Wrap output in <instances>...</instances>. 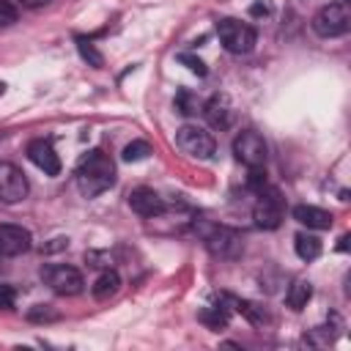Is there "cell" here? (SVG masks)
Instances as JSON below:
<instances>
[{"label":"cell","mask_w":351,"mask_h":351,"mask_svg":"<svg viewBox=\"0 0 351 351\" xmlns=\"http://www.w3.org/2000/svg\"><path fill=\"white\" fill-rule=\"evenodd\" d=\"M250 14H252V16H266V14H269V5H266V3H252V5H250Z\"/></svg>","instance_id":"cell-27"},{"label":"cell","mask_w":351,"mask_h":351,"mask_svg":"<svg viewBox=\"0 0 351 351\" xmlns=\"http://www.w3.org/2000/svg\"><path fill=\"white\" fill-rule=\"evenodd\" d=\"M3 90H5V85H3V82H0V93H3Z\"/></svg>","instance_id":"cell-30"},{"label":"cell","mask_w":351,"mask_h":351,"mask_svg":"<svg viewBox=\"0 0 351 351\" xmlns=\"http://www.w3.org/2000/svg\"><path fill=\"white\" fill-rule=\"evenodd\" d=\"M178 60H181V63H184L189 71H195L197 77H206V71H208V69H206V63H203L200 58L189 55V52H181V55H178Z\"/></svg>","instance_id":"cell-23"},{"label":"cell","mask_w":351,"mask_h":351,"mask_svg":"<svg viewBox=\"0 0 351 351\" xmlns=\"http://www.w3.org/2000/svg\"><path fill=\"white\" fill-rule=\"evenodd\" d=\"M195 228L200 230V236H203V241H206L211 255H217V258H236L241 252V236L236 230H230L225 225H203V222L195 225Z\"/></svg>","instance_id":"cell-5"},{"label":"cell","mask_w":351,"mask_h":351,"mask_svg":"<svg viewBox=\"0 0 351 351\" xmlns=\"http://www.w3.org/2000/svg\"><path fill=\"white\" fill-rule=\"evenodd\" d=\"M176 145L181 154H186L192 159H211L217 151L211 132H206L203 126H195V123H184L181 129H176Z\"/></svg>","instance_id":"cell-4"},{"label":"cell","mask_w":351,"mask_h":351,"mask_svg":"<svg viewBox=\"0 0 351 351\" xmlns=\"http://www.w3.org/2000/svg\"><path fill=\"white\" fill-rule=\"evenodd\" d=\"M27 156L38 170H44V176H58L60 173V156L55 154L49 140H30Z\"/></svg>","instance_id":"cell-12"},{"label":"cell","mask_w":351,"mask_h":351,"mask_svg":"<svg viewBox=\"0 0 351 351\" xmlns=\"http://www.w3.org/2000/svg\"><path fill=\"white\" fill-rule=\"evenodd\" d=\"M293 250H296V255L302 261H315L321 255V239L313 236V233H299L293 239Z\"/></svg>","instance_id":"cell-16"},{"label":"cell","mask_w":351,"mask_h":351,"mask_svg":"<svg viewBox=\"0 0 351 351\" xmlns=\"http://www.w3.org/2000/svg\"><path fill=\"white\" fill-rule=\"evenodd\" d=\"M293 219L302 222V225H307V228H313V230H329L332 222H335V217L326 208L307 206V203H302V206L293 208Z\"/></svg>","instance_id":"cell-13"},{"label":"cell","mask_w":351,"mask_h":351,"mask_svg":"<svg viewBox=\"0 0 351 351\" xmlns=\"http://www.w3.org/2000/svg\"><path fill=\"white\" fill-rule=\"evenodd\" d=\"M310 27L315 30V36L321 38H337L343 33H348L351 27V11H348V3H329V5H321L313 19H310Z\"/></svg>","instance_id":"cell-2"},{"label":"cell","mask_w":351,"mask_h":351,"mask_svg":"<svg viewBox=\"0 0 351 351\" xmlns=\"http://www.w3.org/2000/svg\"><path fill=\"white\" fill-rule=\"evenodd\" d=\"M19 5H25V8H38V5H47L49 0H16Z\"/></svg>","instance_id":"cell-28"},{"label":"cell","mask_w":351,"mask_h":351,"mask_svg":"<svg viewBox=\"0 0 351 351\" xmlns=\"http://www.w3.org/2000/svg\"><path fill=\"white\" fill-rule=\"evenodd\" d=\"M148 154H151V145H148L145 140H132V143L123 148L121 159H123V162H140V159H145Z\"/></svg>","instance_id":"cell-20"},{"label":"cell","mask_w":351,"mask_h":351,"mask_svg":"<svg viewBox=\"0 0 351 351\" xmlns=\"http://www.w3.org/2000/svg\"><path fill=\"white\" fill-rule=\"evenodd\" d=\"M41 280L58 293V296H77L85 285L82 274L74 269V266H66V263H55V266H44L41 269Z\"/></svg>","instance_id":"cell-7"},{"label":"cell","mask_w":351,"mask_h":351,"mask_svg":"<svg viewBox=\"0 0 351 351\" xmlns=\"http://www.w3.org/2000/svg\"><path fill=\"white\" fill-rule=\"evenodd\" d=\"M77 186L85 197H99L101 192L115 186V165L110 154H104L101 148L88 151L77 165Z\"/></svg>","instance_id":"cell-1"},{"label":"cell","mask_w":351,"mask_h":351,"mask_svg":"<svg viewBox=\"0 0 351 351\" xmlns=\"http://www.w3.org/2000/svg\"><path fill=\"white\" fill-rule=\"evenodd\" d=\"M27 178L25 173L11 165V162H0V200L3 203H19L27 197Z\"/></svg>","instance_id":"cell-9"},{"label":"cell","mask_w":351,"mask_h":351,"mask_svg":"<svg viewBox=\"0 0 351 351\" xmlns=\"http://www.w3.org/2000/svg\"><path fill=\"white\" fill-rule=\"evenodd\" d=\"M129 208H132L134 214L151 219V217H159V214L165 211V200H162L151 186H137V189L129 192Z\"/></svg>","instance_id":"cell-11"},{"label":"cell","mask_w":351,"mask_h":351,"mask_svg":"<svg viewBox=\"0 0 351 351\" xmlns=\"http://www.w3.org/2000/svg\"><path fill=\"white\" fill-rule=\"evenodd\" d=\"M217 36H219L222 47H225L228 52H233V55H247V52H252L255 41H258L255 27L247 25V22H241V19H233V16L217 22Z\"/></svg>","instance_id":"cell-3"},{"label":"cell","mask_w":351,"mask_h":351,"mask_svg":"<svg viewBox=\"0 0 351 351\" xmlns=\"http://www.w3.org/2000/svg\"><path fill=\"white\" fill-rule=\"evenodd\" d=\"M178 110H181L184 115H192V112H195V104L189 101V93H186V90L178 93Z\"/></svg>","instance_id":"cell-26"},{"label":"cell","mask_w":351,"mask_h":351,"mask_svg":"<svg viewBox=\"0 0 351 351\" xmlns=\"http://www.w3.org/2000/svg\"><path fill=\"white\" fill-rule=\"evenodd\" d=\"M233 156L244 165V167H263L266 165V156H269V148H266V140L252 132V129H244L236 134L233 140Z\"/></svg>","instance_id":"cell-6"},{"label":"cell","mask_w":351,"mask_h":351,"mask_svg":"<svg viewBox=\"0 0 351 351\" xmlns=\"http://www.w3.org/2000/svg\"><path fill=\"white\" fill-rule=\"evenodd\" d=\"M118 291H121V274H118L115 269H107V271H101V274L96 277L93 288H90L93 299H99V302H107V299H112Z\"/></svg>","instance_id":"cell-14"},{"label":"cell","mask_w":351,"mask_h":351,"mask_svg":"<svg viewBox=\"0 0 351 351\" xmlns=\"http://www.w3.org/2000/svg\"><path fill=\"white\" fill-rule=\"evenodd\" d=\"M33 244L30 230L22 225H0V258H16Z\"/></svg>","instance_id":"cell-10"},{"label":"cell","mask_w":351,"mask_h":351,"mask_svg":"<svg viewBox=\"0 0 351 351\" xmlns=\"http://www.w3.org/2000/svg\"><path fill=\"white\" fill-rule=\"evenodd\" d=\"M30 321H58V313H52L47 304H36L30 313H27Z\"/></svg>","instance_id":"cell-24"},{"label":"cell","mask_w":351,"mask_h":351,"mask_svg":"<svg viewBox=\"0 0 351 351\" xmlns=\"http://www.w3.org/2000/svg\"><path fill=\"white\" fill-rule=\"evenodd\" d=\"M310 299H313V285H310L307 280H296V282L288 288V293H285V302H288L291 310H302V307H307Z\"/></svg>","instance_id":"cell-17"},{"label":"cell","mask_w":351,"mask_h":351,"mask_svg":"<svg viewBox=\"0 0 351 351\" xmlns=\"http://www.w3.org/2000/svg\"><path fill=\"white\" fill-rule=\"evenodd\" d=\"M14 299H16V291L11 285H0V307L3 310H11L14 307Z\"/></svg>","instance_id":"cell-25"},{"label":"cell","mask_w":351,"mask_h":351,"mask_svg":"<svg viewBox=\"0 0 351 351\" xmlns=\"http://www.w3.org/2000/svg\"><path fill=\"white\" fill-rule=\"evenodd\" d=\"M337 250H348V236H343V239H340V244H337Z\"/></svg>","instance_id":"cell-29"},{"label":"cell","mask_w":351,"mask_h":351,"mask_svg":"<svg viewBox=\"0 0 351 351\" xmlns=\"http://www.w3.org/2000/svg\"><path fill=\"white\" fill-rule=\"evenodd\" d=\"M19 19V11H16V5L14 3H8V0H0V27H8V25H14Z\"/></svg>","instance_id":"cell-22"},{"label":"cell","mask_w":351,"mask_h":351,"mask_svg":"<svg viewBox=\"0 0 351 351\" xmlns=\"http://www.w3.org/2000/svg\"><path fill=\"white\" fill-rule=\"evenodd\" d=\"M74 41H77V52L82 55V60H88V66H93V69H101V66H104L101 52L96 49V44H93L88 36H77Z\"/></svg>","instance_id":"cell-18"},{"label":"cell","mask_w":351,"mask_h":351,"mask_svg":"<svg viewBox=\"0 0 351 351\" xmlns=\"http://www.w3.org/2000/svg\"><path fill=\"white\" fill-rule=\"evenodd\" d=\"M200 321L208 326V329H222V326H228V313L222 310V307H206V310H200Z\"/></svg>","instance_id":"cell-19"},{"label":"cell","mask_w":351,"mask_h":351,"mask_svg":"<svg viewBox=\"0 0 351 351\" xmlns=\"http://www.w3.org/2000/svg\"><path fill=\"white\" fill-rule=\"evenodd\" d=\"M282 197H280V192L277 189H261L258 192V203H255V208H252V219H255V225L258 228H263V230H274V228H280V222H282Z\"/></svg>","instance_id":"cell-8"},{"label":"cell","mask_w":351,"mask_h":351,"mask_svg":"<svg viewBox=\"0 0 351 351\" xmlns=\"http://www.w3.org/2000/svg\"><path fill=\"white\" fill-rule=\"evenodd\" d=\"M236 310L239 313H244L252 324H263L266 321V313H263V307H258V304H252V302H244V299H236Z\"/></svg>","instance_id":"cell-21"},{"label":"cell","mask_w":351,"mask_h":351,"mask_svg":"<svg viewBox=\"0 0 351 351\" xmlns=\"http://www.w3.org/2000/svg\"><path fill=\"white\" fill-rule=\"evenodd\" d=\"M203 112H206V118H208L211 126H219V129L230 126V107H228V99H225V96H214V99L206 104Z\"/></svg>","instance_id":"cell-15"}]
</instances>
